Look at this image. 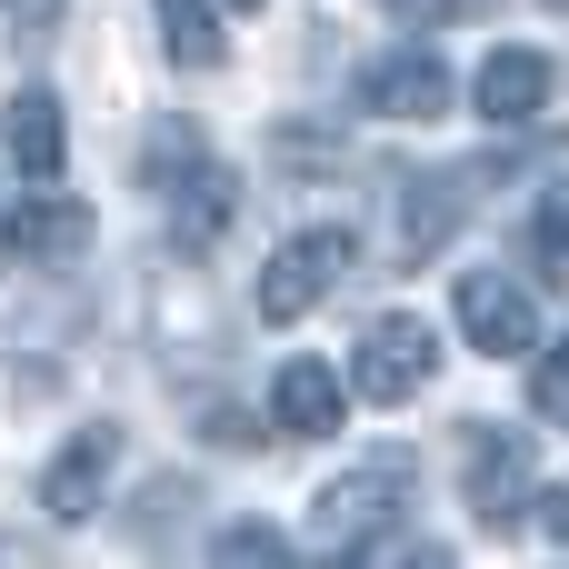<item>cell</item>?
<instances>
[{"label":"cell","instance_id":"cell-15","mask_svg":"<svg viewBox=\"0 0 569 569\" xmlns=\"http://www.w3.org/2000/svg\"><path fill=\"white\" fill-rule=\"evenodd\" d=\"M210 569H300V550H290L270 520H230V530L210 540Z\"/></svg>","mask_w":569,"mask_h":569},{"label":"cell","instance_id":"cell-10","mask_svg":"<svg viewBox=\"0 0 569 569\" xmlns=\"http://www.w3.org/2000/svg\"><path fill=\"white\" fill-rule=\"evenodd\" d=\"M0 140H10V170H20L30 190H50V180L70 170V110H60L50 90H10V120H0Z\"/></svg>","mask_w":569,"mask_h":569},{"label":"cell","instance_id":"cell-17","mask_svg":"<svg viewBox=\"0 0 569 569\" xmlns=\"http://www.w3.org/2000/svg\"><path fill=\"white\" fill-rule=\"evenodd\" d=\"M530 410H540L550 430H569V340H550V350L530 360Z\"/></svg>","mask_w":569,"mask_h":569},{"label":"cell","instance_id":"cell-2","mask_svg":"<svg viewBox=\"0 0 569 569\" xmlns=\"http://www.w3.org/2000/svg\"><path fill=\"white\" fill-rule=\"evenodd\" d=\"M350 270H360V240H350L340 220H320V230L280 240V250L260 260V320H310Z\"/></svg>","mask_w":569,"mask_h":569},{"label":"cell","instance_id":"cell-22","mask_svg":"<svg viewBox=\"0 0 569 569\" xmlns=\"http://www.w3.org/2000/svg\"><path fill=\"white\" fill-rule=\"evenodd\" d=\"M220 10H260V0H220Z\"/></svg>","mask_w":569,"mask_h":569},{"label":"cell","instance_id":"cell-19","mask_svg":"<svg viewBox=\"0 0 569 569\" xmlns=\"http://www.w3.org/2000/svg\"><path fill=\"white\" fill-rule=\"evenodd\" d=\"M370 569H460V560H450L440 540H400V550H380Z\"/></svg>","mask_w":569,"mask_h":569},{"label":"cell","instance_id":"cell-7","mask_svg":"<svg viewBox=\"0 0 569 569\" xmlns=\"http://www.w3.org/2000/svg\"><path fill=\"white\" fill-rule=\"evenodd\" d=\"M110 470H120V430L110 420H90V430H70V450L40 470V510L60 520V530H80L90 510H100V490H110Z\"/></svg>","mask_w":569,"mask_h":569},{"label":"cell","instance_id":"cell-6","mask_svg":"<svg viewBox=\"0 0 569 569\" xmlns=\"http://www.w3.org/2000/svg\"><path fill=\"white\" fill-rule=\"evenodd\" d=\"M550 90H560L550 50H520V40H500V50L480 60V80H470V100H480L490 130H530V120L550 110Z\"/></svg>","mask_w":569,"mask_h":569},{"label":"cell","instance_id":"cell-24","mask_svg":"<svg viewBox=\"0 0 569 569\" xmlns=\"http://www.w3.org/2000/svg\"><path fill=\"white\" fill-rule=\"evenodd\" d=\"M550 10H569V0H550Z\"/></svg>","mask_w":569,"mask_h":569},{"label":"cell","instance_id":"cell-12","mask_svg":"<svg viewBox=\"0 0 569 569\" xmlns=\"http://www.w3.org/2000/svg\"><path fill=\"white\" fill-rule=\"evenodd\" d=\"M10 250H30L40 270H70V260L90 250V210H80V200H60V180H50L40 200H20V220H10Z\"/></svg>","mask_w":569,"mask_h":569},{"label":"cell","instance_id":"cell-13","mask_svg":"<svg viewBox=\"0 0 569 569\" xmlns=\"http://www.w3.org/2000/svg\"><path fill=\"white\" fill-rule=\"evenodd\" d=\"M460 230V200H450V180H400V260H430L440 240Z\"/></svg>","mask_w":569,"mask_h":569},{"label":"cell","instance_id":"cell-18","mask_svg":"<svg viewBox=\"0 0 569 569\" xmlns=\"http://www.w3.org/2000/svg\"><path fill=\"white\" fill-rule=\"evenodd\" d=\"M0 10H10V30H20V40H50L70 0H0Z\"/></svg>","mask_w":569,"mask_h":569},{"label":"cell","instance_id":"cell-1","mask_svg":"<svg viewBox=\"0 0 569 569\" xmlns=\"http://www.w3.org/2000/svg\"><path fill=\"white\" fill-rule=\"evenodd\" d=\"M460 490H470V510H480L490 540H510L520 520H540V460H530V440L500 430V420H460Z\"/></svg>","mask_w":569,"mask_h":569},{"label":"cell","instance_id":"cell-8","mask_svg":"<svg viewBox=\"0 0 569 569\" xmlns=\"http://www.w3.org/2000/svg\"><path fill=\"white\" fill-rule=\"evenodd\" d=\"M360 110L370 120H440L450 110V60L440 50H390L360 70Z\"/></svg>","mask_w":569,"mask_h":569},{"label":"cell","instance_id":"cell-20","mask_svg":"<svg viewBox=\"0 0 569 569\" xmlns=\"http://www.w3.org/2000/svg\"><path fill=\"white\" fill-rule=\"evenodd\" d=\"M400 20H470V10H490V0H390Z\"/></svg>","mask_w":569,"mask_h":569},{"label":"cell","instance_id":"cell-14","mask_svg":"<svg viewBox=\"0 0 569 569\" xmlns=\"http://www.w3.org/2000/svg\"><path fill=\"white\" fill-rule=\"evenodd\" d=\"M160 10V50L180 60V70H220L230 60V40H220V10L210 0H150Z\"/></svg>","mask_w":569,"mask_h":569},{"label":"cell","instance_id":"cell-9","mask_svg":"<svg viewBox=\"0 0 569 569\" xmlns=\"http://www.w3.org/2000/svg\"><path fill=\"white\" fill-rule=\"evenodd\" d=\"M160 190H170V240H180V250H220V240H230V220H240V180H230L210 150L180 160Z\"/></svg>","mask_w":569,"mask_h":569},{"label":"cell","instance_id":"cell-21","mask_svg":"<svg viewBox=\"0 0 569 569\" xmlns=\"http://www.w3.org/2000/svg\"><path fill=\"white\" fill-rule=\"evenodd\" d=\"M540 530H550V540L569 550V490H540Z\"/></svg>","mask_w":569,"mask_h":569},{"label":"cell","instance_id":"cell-16","mask_svg":"<svg viewBox=\"0 0 569 569\" xmlns=\"http://www.w3.org/2000/svg\"><path fill=\"white\" fill-rule=\"evenodd\" d=\"M530 260H540V280H569V180L540 190V210H530Z\"/></svg>","mask_w":569,"mask_h":569},{"label":"cell","instance_id":"cell-5","mask_svg":"<svg viewBox=\"0 0 569 569\" xmlns=\"http://www.w3.org/2000/svg\"><path fill=\"white\" fill-rule=\"evenodd\" d=\"M410 480H420V460H410V450H370L350 480H330V490H320V540H330V550L380 540V530H390V510L410 500Z\"/></svg>","mask_w":569,"mask_h":569},{"label":"cell","instance_id":"cell-11","mask_svg":"<svg viewBox=\"0 0 569 569\" xmlns=\"http://www.w3.org/2000/svg\"><path fill=\"white\" fill-rule=\"evenodd\" d=\"M340 370H320V360H280V380H270V430L280 440H330L340 430Z\"/></svg>","mask_w":569,"mask_h":569},{"label":"cell","instance_id":"cell-23","mask_svg":"<svg viewBox=\"0 0 569 569\" xmlns=\"http://www.w3.org/2000/svg\"><path fill=\"white\" fill-rule=\"evenodd\" d=\"M0 250H10V230H0Z\"/></svg>","mask_w":569,"mask_h":569},{"label":"cell","instance_id":"cell-3","mask_svg":"<svg viewBox=\"0 0 569 569\" xmlns=\"http://www.w3.org/2000/svg\"><path fill=\"white\" fill-rule=\"evenodd\" d=\"M450 310H460V340L480 360H530L540 350V300H530L520 270H460Z\"/></svg>","mask_w":569,"mask_h":569},{"label":"cell","instance_id":"cell-4","mask_svg":"<svg viewBox=\"0 0 569 569\" xmlns=\"http://www.w3.org/2000/svg\"><path fill=\"white\" fill-rule=\"evenodd\" d=\"M430 370H440V340H430V320H410V310H380V320L360 330L350 390H360L370 410H400V400H420V390H430Z\"/></svg>","mask_w":569,"mask_h":569}]
</instances>
